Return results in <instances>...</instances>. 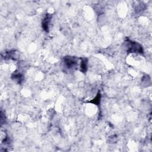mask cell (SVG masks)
Here are the masks:
<instances>
[{
  "label": "cell",
  "mask_w": 152,
  "mask_h": 152,
  "mask_svg": "<svg viewBox=\"0 0 152 152\" xmlns=\"http://www.w3.org/2000/svg\"><path fill=\"white\" fill-rule=\"evenodd\" d=\"M124 46L128 53H134L138 54H143L144 49L142 46L139 43L132 41L126 38L124 43Z\"/></svg>",
  "instance_id": "1"
},
{
  "label": "cell",
  "mask_w": 152,
  "mask_h": 152,
  "mask_svg": "<svg viewBox=\"0 0 152 152\" xmlns=\"http://www.w3.org/2000/svg\"><path fill=\"white\" fill-rule=\"evenodd\" d=\"M64 66L68 70L75 69L78 65V59L75 56H66L62 59Z\"/></svg>",
  "instance_id": "2"
},
{
  "label": "cell",
  "mask_w": 152,
  "mask_h": 152,
  "mask_svg": "<svg viewBox=\"0 0 152 152\" xmlns=\"http://www.w3.org/2000/svg\"><path fill=\"white\" fill-rule=\"evenodd\" d=\"M51 18L52 15L49 13H47L45 14L42 21V27L45 32H49V25L51 21Z\"/></svg>",
  "instance_id": "3"
},
{
  "label": "cell",
  "mask_w": 152,
  "mask_h": 152,
  "mask_svg": "<svg viewBox=\"0 0 152 152\" xmlns=\"http://www.w3.org/2000/svg\"><path fill=\"white\" fill-rule=\"evenodd\" d=\"M11 78L18 84H21L24 81V75L19 71H15L11 75Z\"/></svg>",
  "instance_id": "4"
},
{
  "label": "cell",
  "mask_w": 152,
  "mask_h": 152,
  "mask_svg": "<svg viewBox=\"0 0 152 152\" xmlns=\"http://www.w3.org/2000/svg\"><path fill=\"white\" fill-rule=\"evenodd\" d=\"M80 59V70L83 73H86L87 71L88 68V59L86 58H81Z\"/></svg>",
  "instance_id": "5"
},
{
  "label": "cell",
  "mask_w": 152,
  "mask_h": 152,
  "mask_svg": "<svg viewBox=\"0 0 152 152\" xmlns=\"http://www.w3.org/2000/svg\"><path fill=\"white\" fill-rule=\"evenodd\" d=\"M17 52L14 50H8L5 52V53L4 55V59H16L17 58Z\"/></svg>",
  "instance_id": "6"
},
{
  "label": "cell",
  "mask_w": 152,
  "mask_h": 152,
  "mask_svg": "<svg viewBox=\"0 0 152 152\" xmlns=\"http://www.w3.org/2000/svg\"><path fill=\"white\" fill-rule=\"evenodd\" d=\"M135 6H134V10L137 13H140L141 12H142L145 8V4L140 1H136L135 2Z\"/></svg>",
  "instance_id": "7"
},
{
  "label": "cell",
  "mask_w": 152,
  "mask_h": 152,
  "mask_svg": "<svg viewBox=\"0 0 152 152\" xmlns=\"http://www.w3.org/2000/svg\"><path fill=\"white\" fill-rule=\"evenodd\" d=\"M100 100H101V93L100 91H99L97 94V95L96 96V97L94 98H93L91 100L89 101V103H93L95 105L99 106L100 104Z\"/></svg>",
  "instance_id": "8"
}]
</instances>
